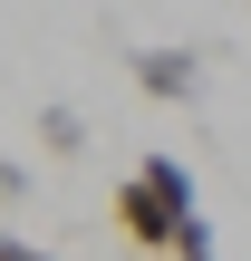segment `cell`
<instances>
[{"mask_svg": "<svg viewBox=\"0 0 251 261\" xmlns=\"http://www.w3.org/2000/svg\"><path fill=\"white\" fill-rule=\"evenodd\" d=\"M106 213H116V232H126L135 252H164V242H174V223H164V203H155V194H145L135 174H126V184L106 194Z\"/></svg>", "mask_w": 251, "mask_h": 261, "instance_id": "1", "label": "cell"}, {"mask_svg": "<svg viewBox=\"0 0 251 261\" xmlns=\"http://www.w3.org/2000/svg\"><path fill=\"white\" fill-rule=\"evenodd\" d=\"M164 252H174V261H222V242H213V223H203V213H184Z\"/></svg>", "mask_w": 251, "mask_h": 261, "instance_id": "5", "label": "cell"}, {"mask_svg": "<svg viewBox=\"0 0 251 261\" xmlns=\"http://www.w3.org/2000/svg\"><path fill=\"white\" fill-rule=\"evenodd\" d=\"M0 261H58V252H39L29 232H0Z\"/></svg>", "mask_w": 251, "mask_h": 261, "instance_id": "6", "label": "cell"}, {"mask_svg": "<svg viewBox=\"0 0 251 261\" xmlns=\"http://www.w3.org/2000/svg\"><path fill=\"white\" fill-rule=\"evenodd\" d=\"M135 184H145V194L164 203V223L203 213V194H193V165H184V155H145V165H135Z\"/></svg>", "mask_w": 251, "mask_h": 261, "instance_id": "3", "label": "cell"}, {"mask_svg": "<svg viewBox=\"0 0 251 261\" xmlns=\"http://www.w3.org/2000/svg\"><path fill=\"white\" fill-rule=\"evenodd\" d=\"M126 68H135V87H145V97H164V107H184V97L203 87V68H193L184 48H135Z\"/></svg>", "mask_w": 251, "mask_h": 261, "instance_id": "2", "label": "cell"}, {"mask_svg": "<svg viewBox=\"0 0 251 261\" xmlns=\"http://www.w3.org/2000/svg\"><path fill=\"white\" fill-rule=\"evenodd\" d=\"M39 145H48V155H77V145H87L77 107H39Z\"/></svg>", "mask_w": 251, "mask_h": 261, "instance_id": "4", "label": "cell"}]
</instances>
